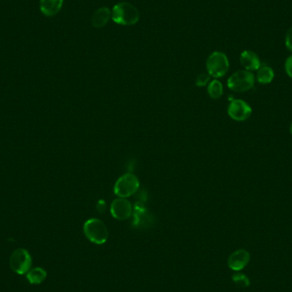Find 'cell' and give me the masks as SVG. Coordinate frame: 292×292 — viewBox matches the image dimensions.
Returning <instances> with one entry per match:
<instances>
[{"label":"cell","mask_w":292,"mask_h":292,"mask_svg":"<svg viewBox=\"0 0 292 292\" xmlns=\"http://www.w3.org/2000/svg\"><path fill=\"white\" fill-rule=\"evenodd\" d=\"M139 180L136 176L133 173H125L117 179L114 187V192L119 198L127 199L139 190Z\"/></svg>","instance_id":"5b68a950"},{"label":"cell","mask_w":292,"mask_h":292,"mask_svg":"<svg viewBox=\"0 0 292 292\" xmlns=\"http://www.w3.org/2000/svg\"><path fill=\"white\" fill-rule=\"evenodd\" d=\"M289 132H290V134L292 135V122L291 124H290V127H289Z\"/></svg>","instance_id":"ffe728a7"},{"label":"cell","mask_w":292,"mask_h":292,"mask_svg":"<svg viewBox=\"0 0 292 292\" xmlns=\"http://www.w3.org/2000/svg\"><path fill=\"white\" fill-rule=\"evenodd\" d=\"M83 232L88 240L93 244L100 245L108 240V229L100 219L91 218L85 221Z\"/></svg>","instance_id":"7a4b0ae2"},{"label":"cell","mask_w":292,"mask_h":292,"mask_svg":"<svg viewBox=\"0 0 292 292\" xmlns=\"http://www.w3.org/2000/svg\"><path fill=\"white\" fill-rule=\"evenodd\" d=\"M63 0H40V11L46 17H53L61 11Z\"/></svg>","instance_id":"7c38bea8"},{"label":"cell","mask_w":292,"mask_h":292,"mask_svg":"<svg viewBox=\"0 0 292 292\" xmlns=\"http://www.w3.org/2000/svg\"><path fill=\"white\" fill-rule=\"evenodd\" d=\"M255 76L252 72L238 70L233 73L227 80V86L235 92H245L250 91L255 85Z\"/></svg>","instance_id":"3957f363"},{"label":"cell","mask_w":292,"mask_h":292,"mask_svg":"<svg viewBox=\"0 0 292 292\" xmlns=\"http://www.w3.org/2000/svg\"><path fill=\"white\" fill-rule=\"evenodd\" d=\"M210 75L209 74H199V76L197 77L196 85L198 86H205L207 85L208 83L210 82Z\"/></svg>","instance_id":"e0dca14e"},{"label":"cell","mask_w":292,"mask_h":292,"mask_svg":"<svg viewBox=\"0 0 292 292\" xmlns=\"http://www.w3.org/2000/svg\"><path fill=\"white\" fill-rule=\"evenodd\" d=\"M240 63L245 70L248 71H257L261 66V60L258 55L254 51L246 50L240 55Z\"/></svg>","instance_id":"30bf717a"},{"label":"cell","mask_w":292,"mask_h":292,"mask_svg":"<svg viewBox=\"0 0 292 292\" xmlns=\"http://www.w3.org/2000/svg\"><path fill=\"white\" fill-rule=\"evenodd\" d=\"M232 279H233V283L236 285H238V286L242 287V288H246V287L250 286V278H248L245 274L242 273V272H237L235 273H233V276H232Z\"/></svg>","instance_id":"2e32d148"},{"label":"cell","mask_w":292,"mask_h":292,"mask_svg":"<svg viewBox=\"0 0 292 292\" xmlns=\"http://www.w3.org/2000/svg\"><path fill=\"white\" fill-rule=\"evenodd\" d=\"M111 11L108 7H101L94 12L91 16V25L96 29L104 28L111 20Z\"/></svg>","instance_id":"8fae6325"},{"label":"cell","mask_w":292,"mask_h":292,"mask_svg":"<svg viewBox=\"0 0 292 292\" xmlns=\"http://www.w3.org/2000/svg\"><path fill=\"white\" fill-rule=\"evenodd\" d=\"M10 265L15 272L23 275L26 272H29L31 268V255L25 249L15 250L10 259Z\"/></svg>","instance_id":"8992f818"},{"label":"cell","mask_w":292,"mask_h":292,"mask_svg":"<svg viewBox=\"0 0 292 292\" xmlns=\"http://www.w3.org/2000/svg\"><path fill=\"white\" fill-rule=\"evenodd\" d=\"M139 17L138 9L128 2H120L111 11L112 20L119 25H135L139 22Z\"/></svg>","instance_id":"6da1fadb"},{"label":"cell","mask_w":292,"mask_h":292,"mask_svg":"<svg viewBox=\"0 0 292 292\" xmlns=\"http://www.w3.org/2000/svg\"><path fill=\"white\" fill-rule=\"evenodd\" d=\"M285 46L289 51L292 52V27L287 30L285 34Z\"/></svg>","instance_id":"ac0fdd59"},{"label":"cell","mask_w":292,"mask_h":292,"mask_svg":"<svg viewBox=\"0 0 292 292\" xmlns=\"http://www.w3.org/2000/svg\"><path fill=\"white\" fill-rule=\"evenodd\" d=\"M111 213L114 218L125 221L130 218L133 213V206L130 202L123 198L115 199L111 205Z\"/></svg>","instance_id":"ba28073f"},{"label":"cell","mask_w":292,"mask_h":292,"mask_svg":"<svg viewBox=\"0 0 292 292\" xmlns=\"http://www.w3.org/2000/svg\"><path fill=\"white\" fill-rule=\"evenodd\" d=\"M208 93L211 99L218 100L223 94V85L218 79H214L208 85Z\"/></svg>","instance_id":"9a60e30c"},{"label":"cell","mask_w":292,"mask_h":292,"mask_svg":"<svg viewBox=\"0 0 292 292\" xmlns=\"http://www.w3.org/2000/svg\"><path fill=\"white\" fill-rule=\"evenodd\" d=\"M47 276V272L42 267H34L29 270L27 273V279L32 284H39L45 280Z\"/></svg>","instance_id":"5bb4252c"},{"label":"cell","mask_w":292,"mask_h":292,"mask_svg":"<svg viewBox=\"0 0 292 292\" xmlns=\"http://www.w3.org/2000/svg\"><path fill=\"white\" fill-rule=\"evenodd\" d=\"M274 79V71L270 66L261 65L256 71L255 80L260 84L266 85L272 82Z\"/></svg>","instance_id":"4fadbf2b"},{"label":"cell","mask_w":292,"mask_h":292,"mask_svg":"<svg viewBox=\"0 0 292 292\" xmlns=\"http://www.w3.org/2000/svg\"><path fill=\"white\" fill-rule=\"evenodd\" d=\"M250 253L247 250H238L232 253L228 257V267L230 269L233 270L234 272H239L244 269L246 267L248 263L250 262Z\"/></svg>","instance_id":"9c48e42d"},{"label":"cell","mask_w":292,"mask_h":292,"mask_svg":"<svg viewBox=\"0 0 292 292\" xmlns=\"http://www.w3.org/2000/svg\"><path fill=\"white\" fill-rule=\"evenodd\" d=\"M229 60L227 55L221 51H215L210 55L206 62V68L210 76L221 78L229 70Z\"/></svg>","instance_id":"277c9868"},{"label":"cell","mask_w":292,"mask_h":292,"mask_svg":"<svg viewBox=\"0 0 292 292\" xmlns=\"http://www.w3.org/2000/svg\"><path fill=\"white\" fill-rule=\"evenodd\" d=\"M284 70L289 78H292V55L289 56L284 63Z\"/></svg>","instance_id":"d6986e66"},{"label":"cell","mask_w":292,"mask_h":292,"mask_svg":"<svg viewBox=\"0 0 292 292\" xmlns=\"http://www.w3.org/2000/svg\"><path fill=\"white\" fill-rule=\"evenodd\" d=\"M227 113L236 122H244L252 115V108L248 103L242 100H233L230 103Z\"/></svg>","instance_id":"52a82bcc"}]
</instances>
